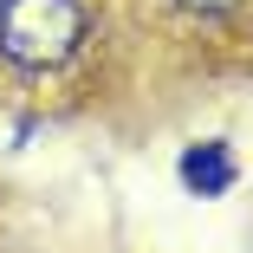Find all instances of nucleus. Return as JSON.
<instances>
[{
  "instance_id": "2",
  "label": "nucleus",
  "mask_w": 253,
  "mask_h": 253,
  "mask_svg": "<svg viewBox=\"0 0 253 253\" xmlns=\"http://www.w3.org/2000/svg\"><path fill=\"white\" fill-rule=\"evenodd\" d=\"M175 7H188V13H227V7H240V0H175Z\"/></svg>"
},
{
  "instance_id": "1",
  "label": "nucleus",
  "mask_w": 253,
  "mask_h": 253,
  "mask_svg": "<svg viewBox=\"0 0 253 253\" xmlns=\"http://www.w3.org/2000/svg\"><path fill=\"white\" fill-rule=\"evenodd\" d=\"M84 7L78 0H0V59L20 72H52L78 52Z\"/></svg>"
}]
</instances>
